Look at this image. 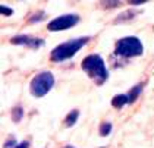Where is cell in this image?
Here are the masks:
<instances>
[{
  "mask_svg": "<svg viewBox=\"0 0 154 148\" xmlns=\"http://www.w3.org/2000/svg\"><path fill=\"white\" fill-rule=\"evenodd\" d=\"M81 66L90 75V78L95 81L97 85L104 84L106 79L109 78V72H107V69H106L104 60L98 54H90V56H87L82 60V65Z\"/></svg>",
  "mask_w": 154,
  "mask_h": 148,
  "instance_id": "1",
  "label": "cell"
},
{
  "mask_svg": "<svg viewBox=\"0 0 154 148\" xmlns=\"http://www.w3.org/2000/svg\"><path fill=\"white\" fill-rule=\"evenodd\" d=\"M88 40H90L88 37H82V38L71 40V41H66V43L57 46L51 51V60L53 62H62V60H66V59L72 57L81 50V47L87 44Z\"/></svg>",
  "mask_w": 154,
  "mask_h": 148,
  "instance_id": "2",
  "label": "cell"
},
{
  "mask_svg": "<svg viewBox=\"0 0 154 148\" xmlns=\"http://www.w3.org/2000/svg\"><path fill=\"white\" fill-rule=\"evenodd\" d=\"M144 51L142 43L137 37H125L119 40L116 44V54L123 57H135L141 56Z\"/></svg>",
  "mask_w": 154,
  "mask_h": 148,
  "instance_id": "3",
  "label": "cell"
},
{
  "mask_svg": "<svg viewBox=\"0 0 154 148\" xmlns=\"http://www.w3.org/2000/svg\"><path fill=\"white\" fill-rule=\"evenodd\" d=\"M54 78L50 72H41L31 81V94L34 97H44L53 87Z\"/></svg>",
  "mask_w": 154,
  "mask_h": 148,
  "instance_id": "4",
  "label": "cell"
},
{
  "mask_svg": "<svg viewBox=\"0 0 154 148\" xmlns=\"http://www.w3.org/2000/svg\"><path fill=\"white\" fill-rule=\"evenodd\" d=\"M79 21L78 15H63L59 16L56 19H53L51 22L48 23V31H65L69 29L71 26L76 25Z\"/></svg>",
  "mask_w": 154,
  "mask_h": 148,
  "instance_id": "5",
  "label": "cell"
},
{
  "mask_svg": "<svg viewBox=\"0 0 154 148\" xmlns=\"http://www.w3.org/2000/svg\"><path fill=\"white\" fill-rule=\"evenodd\" d=\"M12 44H25V46H29L32 48L43 46V40L41 38H32V37H28V35H19V37H15L11 40Z\"/></svg>",
  "mask_w": 154,
  "mask_h": 148,
  "instance_id": "6",
  "label": "cell"
},
{
  "mask_svg": "<svg viewBox=\"0 0 154 148\" xmlns=\"http://www.w3.org/2000/svg\"><path fill=\"white\" fill-rule=\"evenodd\" d=\"M126 103H129L128 100V95H123V94H119V95H115L113 100H112V106L116 107V109H120L122 106H125Z\"/></svg>",
  "mask_w": 154,
  "mask_h": 148,
  "instance_id": "7",
  "label": "cell"
},
{
  "mask_svg": "<svg viewBox=\"0 0 154 148\" xmlns=\"http://www.w3.org/2000/svg\"><path fill=\"white\" fill-rule=\"evenodd\" d=\"M78 116H79V112L78 110H72L71 113L66 116V119H65V125L68 126H73L76 123V119H78Z\"/></svg>",
  "mask_w": 154,
  "mask_h": 148,
  "instance_id": "8",
  "label": "cell"
},
{
  "mask_svg": "<svg viewBox=\"0 0 154 148\" xmlns=\"http://www.w3.org/2000/svg\"><path fill=\"white\" fill-rule=\"evenodd\" d=\"M142 87L141 85H135L132 90L129 91V94H128V100H129V103H134L137 98H138V95H140V92H141Z\"/></svg>",
  "mask_w": 154,
  "mask_h": 148,
  "instance_id": "9",
  "label": "cell"
},
{
  "mask_svg": "<svg viewBox=\"0 0 154 148\" xmlns=\"http://www.w3.org/2000/svg\"><path fill=\"white\" fill-rule=\"evenodd\" d=\"M110 131H112V123L103 122V123L100 125V135H101V137H107V135L110 134Z\"/></svg>",
  "mask_w": 154,
  "mask_h": 148,
  "instance_id": "10",
  "label": "cell"
},
{
  "mask_svg": "<svg viewBox=\"0 0 154 148\" xmlns=\"http://www.w3.org/2000/svg\"><path fill=\"white\" fill-rule=\"evenodd\" d=\"M22 114H24V112H22V109H21V107H16V109H13V112H12L13 122H19V120L22 119Z\"/></svg>",
  "mask_w": 154,
  "mask_h": 148,
  "instance_id": "11",
  "label": "cell"
},
{
  "mask_svg": "<svg viewBox=\"0 0 154 148\" xmlns=\"http://www.w3.org/2000/svg\"><path fill=\"white\" fill-rule=\"evenodd\" d=\"M132 15H134V12H125L123 15H120V16H119V18L116 19V21H115V22L118 23V22H122V21H125V19H131V18H134Z\"/></svg>",
  "mask_w": 154,
  "mask_h": 148,
  "instance_id": "12",
  "label": "cell"
},
{
  "mask_svg": "<svg viewBox=\"0 0 154 148\" xmlns=\"http://www.w3.org/2000/svg\"><path fill=\"white\" fill-rule=\"evenodd\" d=\"M0 11H2V13H3L5 16H11V15L13 13L12 9H9V8H6V6H3V5L0 6Z\"/></svg>",
  "mask_w": 154,
  "mask_h": 148,
  "instance_id": "13",
  "label": "cell"
},
{
  "mask_svg": "<svg viewBox=\"0 0 154 148\" xmlns=\"http://www.w3.org/2000/svg\"><path fill=\"white\" fill-rule=\"evenodd\" d=\"M41 19H44V13H43V12H41L38 16L35 15V18H31V19H29V22H35V21H41Z\"/></svg>",
  "mask_w": 154,
  "mask_h": 148,
  "instance_id": "14",
  "label": "cell"
},
{
  "mask_svg": "<svg viewBox=\"0 0 154 148\" xmlns=\"http://www.w3.org/2000/svg\"><path fill=\"white\" fill-rule=\"evenodd\" d=\"M29 147V144L26 142V141H24V142H21L19 145H16V148H28Z\"/></svg>",
  "mask_w": 154,
  "mask_h": 148,
  "instance_id": "15",
  "label": "cell"
},
{
  "mask_svg": "<svg viewBox=\"0 0 154 148\" xmlns=\"http://www.w3.org/2000/svg\"><path fill=\"white\" fill-rule=\"evenodd\" d=\"M129 3L131 5H142V3H144V0H131Z\"/></svg>",
  "mask_w": 154,
  "mask_h": 148,
  "instance_id": "16",
  "label": "cell"
},
{
  "mask_svg": "<svg viewBox=\"0 0 154 148\" xmlns=\"http://www.w3.org/2000/svg\"><path fill=\"white\" fill-rule=\"evenodd\" d=\"M65 148H73V147H65Z\"/></svg>",
  "mask_w": 154,
  "mask_h": 148,
  "instance_id": "17",
  "label": "cell"
}]
</instances>
